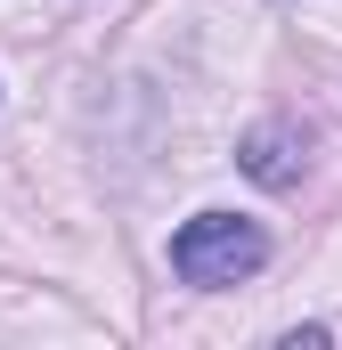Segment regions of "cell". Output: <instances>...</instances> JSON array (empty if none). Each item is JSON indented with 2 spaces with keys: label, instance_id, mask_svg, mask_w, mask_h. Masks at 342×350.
I'll list each match as a JSON object with an SVG mask.
<instances>
[{
  "label": "cell",
  "instance_id": "1",
  "mask_svg": "<svg viewBox=\"0 0 342 350\" xmlns=\"http://www.w3.org/2000/svg\"><path fill=\"white\" fill-rule=\"evenodd\" d=\"M261 261H269V237H261L253 220H237V212H196V220L171 237V269H179V285H196V293H220V285L253 277Z\"/></svg>",
  "mask_w": 342,
  "mask_h": 350
},
{
  "label": "cell",
  "instance_id": "2",
  "mask_svg": "<svg viewBox=\"0 0 342 350\" xmlns=\"http://www.w3.org/2000/svg\"><path fill=\"white\" fill-rule=\"evenodd\" d=\"M302 147H310V139H302L293 122H261L253 139L237 147V163H245V172H253L261 187H293V179H302V163H310Z\"/></svg>",
  "mask_w": 342,
  "mask_h": 350
}]
</instances>
